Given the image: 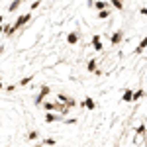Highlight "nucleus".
Masks as SVG:
<instances>
[{
    "label": "nucleus",
    "instance_id": "nucleus-1",
    "mask_svg": "<svg viewBox=\"0 0 147 147\" xmlns=\"http://www.w3.org/2000/svg\"><path fill=\"white\" fill-rule=\"evenodd\" d=\"M30 20H32V14H24V16H20L18 18V22L14 24V26H10V28H6V35H12L16 30H20L22 26H26V24H30Z\"/></svg>",
    "mask_w": 147,
    "mask_h": 147
},
{
    "label": "nucleus",
    "instance_id": "nucleus-2",
    "mask_svg": "<svg viewBox=\"0 0 147 147\" xmlns=\"http://www.w3.org/2000/svg\"><path fill=\"white\" fill-rule=\"evenodd\" d=\"M124 30H116V32H114L112 35H110V43H112L114 47L116 45H120V43H122V41H124Z\"/></svg>",
    "mask_w": 147,
    "mask_h": 147
},
{
    "label": "nucleus",
    "instance_id": "nucleus-3",
    "mask_svg": "<svg viewBox=\"0 0 147 147\" xmlns=\"http://www.w3.org/2000/svg\"><path fill=\"white\" fill-rule=\"evenodd\" d=\"M43 120H45L47 124H53V122H63L65 118H63V114H49L47 112L45 116H43Z\"/></svg>",
    "mask_w": 147,
    "mask_h": 147
},
{
    "label": "nucleus",
    "instance_id": "nucleus-4",
    "mask_svg": "<svg viewBox=\"0 0 147 147\" xmlns=\"http://www.w3.org/2000/svg\"><path fill=\"white\" fill-rule=\"evenodd\" d=\"M57 98H59V102H63V104H67L69 108H75V106H77V100H73L71 96H67V94H59Z\"/></svg>",
    "mask_w": 147,
    "mask_h": 147
},
{
    "label": "nucleus",
    "instance_id": "nucleus-5",
    "mask_svg": "<svg viewBox=\"0 0 147 147\" xmlns=\"http://www.w3.org/2000/svg\"><path fill=\"white\" fill-rule=\"evenodd\" d=\"M92 47H94V51H104V43H102L100 35H92Z\"/></svg>",
    "mask_w": 147,
    "mask_h": 147
},
{
    "label": "nucleus",
    "instance_id": "nucleus-6",
    "mask_svg": "<svg viewBox=\"0 0 147 147\" xmlns=\"http://www.w3.org/2000/svg\"><path fill=\"white\" fill-rule=\"evenodd\" d=\"M79 39H80L79 32H71V34L67 35V43H69V45H77V43H79Z\"/></svg>",
    "mask_w": 147,
    "mask_h": 147
},
{
    "label": "nucleus",
    "instance_id": "nucleus-7",
    "mask_svg": "<svg viewBox=\"0 0 147 147\" xmlns=\"http://www.w3.org/2000/svg\"><path fill=\"white\" fill-rule=\"evenodd\" d=\"M80 106H82V108H86V110H94V108H96V102L92 100L90 96H86L84 100L80 102Z\"/></svg>",
    "mask_w": 147,
    "mask_h": 147
},
{
    "label": "nucleus",
    "instance_id": "nucleus-8",
    "mask_svg": "<svg viewBox=\"0 0 147 147\" xmlns=\"http://www.w3.org/2000/svg\"><path fill=\"white\" fill-rule=\"evenodd\" d=\"M145 49H147V35L143 37V39H141V41H139V45L136 47V51H134V55H141V53H143Z\"/></svg>",
    "mask_w": 147,
    "mask_h": 147
},
{
    "label": "nucleus",
    "instance_id": "nucleus-9",
    "mask_svg": "<svg viewBox=\"0 0 147 147\" xmlns=\"http://www.w3.org/2000/svg\"><path fill=\"white\" fill-rule=\"evenodd\" d=\"M122 102H134V90L125 88L124 94H122Z\"/></svg>",
    "mask_w": 147,
    "mask_h": 147
},
{
    "label": "nucleus",
    "instance_id": "nucleus-10",
    "mask_svg": "<svg viewBox=\"0 0 147 147\" xmlns=\"http://www.w3.org/2000/svg\"><path fill=\"white\" fill-rule=\"evenodd\" d=\"M110 4H112L114 10H118V12H122L125 8V6H124V0H110Z\"/></svg>",
    "mask_w": 147,
    "mask_h": 147
},
{
    "label": "nucleus",
    "instance_id": "nucleus-11",
    "mask_svg": "<svg viewBox=\"0 0 147 147\" xmlns=\"http://www.w3.org/2000/svg\"><path fill=\"white\" fill-rule=\"evenodd\" d=\"M96 69H98V61H96V59H90L88 65H86V71H88V73H94Z\"/></svg>",
    "mask_w": 147,
    "mask_h": 147
},
{
    "label": "nucleus",
    "instance_id": "nucleus-12",
    "mask_svg": "<svg viewBox=\"0 0 147 147\" xmlns=\"http://www.w3.org/2000/svg\"><path fill=\"white\" fill-rule=\"evenodd\" d=\"M110 14H112V12L108 10V8H104V10H98V20H108V18H110Z\"/></svg>",
    "mask_w": 147,
    "mask_h": 147
},
{
    "label": "nucleus",
    "instance_id": "nucleus-13",
    "mask_svg": "<svg viewBox=\"0 0 147 147\" xmlns=\"http://www.w3.org/2000/svg\"><path fill=\"white\" fill-rule=\"evenodd\" d=\"M108 4H110V2H106V0H96V2H94V8H96V10H104V8H108Z\"/></svg>",
    "mask_w": 147,
    "mask_h": 147
},
{
    "label": "nucleus",
    "instance_id": "nucleus-14",
    "mask_svg": "<svg viewBox=\"0 0 147 147\" xmlns=\"http://www.w3.org/2000/svg\"><path fill=\"white\" fill-rule=\"evenodd\" d=\"M143 96H145V90H143V88L136 90V92H134V102H139L141 98H143Z\"/></svg>",
    "mask_w": 147,
    "mask_h": 147
},
{
    "label": "nucleus",
    "instance_id": "nucleus-15",
    "mask_svg": "<svg viewBox=\"0 0 147 147\" xmlns=\"http://www.w3.org/2000/svg\"><path fill=\"white\" fill-rule=\"evenodd\" d=\"M22 2H24V0H14L10 6H8V12H16L18 8H20V4H22Z\"/></svg>",
    "mask_w": 147,
    "mask_h": 147
},
{
    "label": "nucleus",
    "instance_id": "nucleus-16",
    "mask_svg": "<svg viewBox=\"0 0 147 147\" xmlns=\"http://www.w3.org/2000/svg\"><path fill=\"white\" fill-rule=\"evenodd\" d=\"M32 80H34V75H30V77H24V79L20 80L18 84H20V86H28V84H30Z\"/></svg>",
    "mask_w": 147,
    "mask_h": 147
},
{
    "label": "nucleus",
    "instance_id": "nucleus-17",
    "mask_svg": "<svg viewBox=\"0 0 147 147\" xmlns=\"http://www.w3.org/2000/svg\"><path fill=\"white\" fill-rule=\"evenodd\" d=\"M43 98H45V94H41V92H39V94L34 98V104H35V106H41V104H43Z\"/></svg>",
    "mask_w": 147,
    "mask_h": 147
},
{
    "label": "nucleus",
    "instance_id": "nucleus-18",
    "mask_svg": "<svg viewBox=\"0 0 147 147\" xmlns=\"http://www.w3.org/2000/svg\"><path fill=\"white\" fill-rule=\"evenodd\" d=\"M41 143H43V145H57V139H53V137H45V139H41Z\"/></svg>",
    "mask_w": 147,
    "mask_h": 147
},
{
    "label": "nucleus",
    "instance_id": "nucleus-19",
    "mask_svg": "<svg viewBox=\"0 0 147 147\" xmlns=\"http://www.w3.org/2000/svg\"><path fill=\"white\" fill-rule=\"evenodd\" d=\"M28 139H32V141H34V139H39V131H35V129H32V131L28 134Z\"/></svg>",
    "mask_w": 147,
    "mask_h": 147
},
{
    "label": "nucleus",
    "instance_id": "nucleus-20",
    "mask_svg": "<svg viewBox=\"0 0 147 147\" xmlns=\"http://www.w3.org/2000/svg\"><path fill=\"white\" fill-rule=\"evenodd\" d=\"M136 131H137V136H143V134H145V131H147V127H145V124L137 125V129H136Z\"/></svg>",
    "mask_w": 147,
    "mask_h": 147
},
{
    "label": "nucleus",
    "instance_id": "nucleus-21",
    "mask_svg": "<svg viewBox=\"0 0 147 147\" xmlns=\"http://www.w3.org/2000/svg\"><path fill=\"white\" fill-rule=\"evenodd\" d=\"M41 94H45V96H49V94H51V88H49V86H47V84H43V86H41Z\"/></svg>",
    "mask_w": 147,
    "mask_h": 147
},
{
    "label": "nucleus",
    "instance_id": "nucleus-22",
    "mask_svg": "<svg viewBox=\"0 0 147 147\" xmlns=\"http://www.w3.org/2000/svg\"><path fill=\"white\" fill-rule=\"evenodd\" d=\"M39 4H41V0H34V2L30 4V10H37V8H39Z\"/></svg>",
    "mask_w": 147,
    "mask_h": 147
},
{
    "label": "nucleus",
    "instance_id": "nucleus-23",
    "mask_svg": "<svg viewBox=\"0 0 147 147\" xmlns=\"http://www.w3.org/2000/svg\"><path fill=\"white\" fill-rule=\"evenodd\" d=\"M63 122H65V124H77V118H65V120H63Z\"/></svg>",
    "mask_w": 147,
    "mask_h": 147
},
{
    "label": "nucleus",
    "instance_id": "nucleus-24",
    "mask_svg": "<svg viewBox=\"0 0 147 147\" xmlns=\"http://www.w3.org/2000/svg\"><path fill=\"white\" fill-rule=\"evenodd\" d=\"M139 14H141V16H147V8H145V6L139 8Z\"/></svg>",
    "mask_w": 147,
    "mask_h": 147
},
{
    "label": "nucleus",
    "instance_id": "nucleus-25",
    "mask_svg": "<svg viewBox=\"0 0 147 147\" xmlns=\"http://www.w3.org/2000/svg\"><path fill=\"white\" fill-rule=\"evenodd\" d=\"M0 20H2V18H0Z\"/></svg>",
    "mask_w": 147,
    "mask_h": 147
}]
</instances>
